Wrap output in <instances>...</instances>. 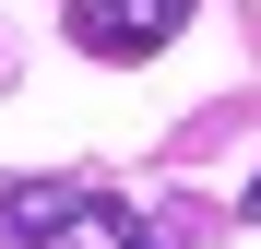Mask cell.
I'll return each mask as SVG.
<instances>
[{
  "label": "cell",
  "instance_id": "7a4b0ae2",
  "mask_svg": "<svg viewBox=\"0 0 261 249\" xmlns=\"http://www.w3.org/2000/svg\"><path fill=\"white\" fill-rule=\"evenodd\" d=\"M178 24H190V0H71V48H95V60H154Z\"/></svg>",
  "mask_w": 261,
  "mask_h": 249
},
{
  "label": "cell",
  "instance_id": "3957f363",
  "mask_svg": "<svg viewBox=\"0 0 261 249\" xmlns=\"http://www.w3.org/2000/svg\"><path fill=\"white\" fill-rule=\"evenodd\" d=\"M238 214H249V226H261V178H249V190H238Z\"/></svg>",
  "mask_w": 261,
  "mask_h": 249
},
{
  "label": "cell",
  "instance_id": "6da1fadb",
  "mask_svg": "<svg viewBox=\"0 0 261 249\" xmlns=\"http://www.w3.org/2000/svg\"><path fill=\"white\" fill-rule=\"evenodd\" d=\"M0 237H24V249H143V214H130L119 190L0 178Z\"/></svg>",
  "mask_w": 261,
  "mask_h": 249
}]
</instances>
